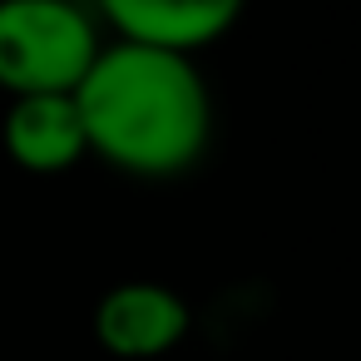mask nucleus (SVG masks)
<instances>
[{
	"instance_id": "nucleus-1",
	"label": "nucleus",
	"mask_w": 361,
	"mask_h": 361,
	"mask_svg": "<svg viewBox=\"0 0 361 361\" xmlns=\"http://www.w3.org/2000/svg\"><path fill=\"white\" fill-rule=\"evenodd\" d=\"M85 154L129 178H178L213 144V94L188 55L104 40L75 90Z\"/></svg>"
},
{
	"instance_id": "nucleus-2",
	"label": "nucleus",
	"mask_w": 361,
	"mask_h": 361,
	"mask_svg": "<svg viewBox=\"0 0 361 361\" xmlns=\"http://www.w3.org/2000/svg\"><path fill=\"white\" fill-rule=\"evenodd\" d=\"M104 50L85 0H0V90L11 99L75 94Z\"/></svg>"
},
{
	"instance_id": "nucleus-3",
	"label": "nucleus",
	"mask_w": 361,
	"mask_h": 361,
	"mask_svg": "<svg viewBox=\"0 0 361 361\" xmlns=\"http://www.w3.org/2000/svg\"><path fill=\"white\" fill-rule=\"evenodd\" d=\"M85 6L114 40L154 45L193 60L243 20L247 0H85Z\"/></svg>"
},
{
	"instance_id": "nucleus-4",
	"label": "nucleus",
	"mask_w": 361,
	"mask_h": 361,
	"mask_svg": "<svg viewBox=\"0 0 361 361\" xmlns=\"http://www.w3.org/2000/svg\"><path fill=\"white\" fill-rule=\"evenodd\" d=\"M193 326L188 302L164 282H119L94 307V336L114 361H159L183 346Z\"/></svg>"
},
{
	"instance_id": "nucleus-5",
	"label": "nucleus",
	"mask_w": 361,
	"mask_h": 361,
	"mask_svg": "<svg viewBox=\"0 0 361 361\" xmlns=\"http://www.w3.org/2000/svg\"><path fill=\"white\" fill-rule=\"evenodd\" d=\"M0 144H6L11 164L25 173H65L85 159V129L75 94H30L11 99L6 119H0Z\"/></svg>"
}]
</instances>
